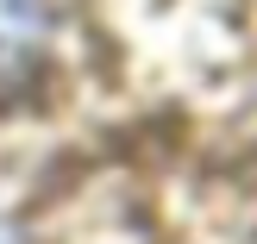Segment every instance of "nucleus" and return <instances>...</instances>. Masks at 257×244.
<instances>
[{
  "instance_id": "obj_1",
  "label": "nucleus",
  "mask_w": 257,
  "mask_h": 244,
  "mask_svg": "<svg viewBox=\"0 0 257 244\" xmlns=\"http://www.w3.org/2000/svg\"><path fill=\"white\" fill-rule=\"evenodd\" d=\"M50 13L44 0H0V100H13L44 63Z\"/></svg>"
}]
</instances>
